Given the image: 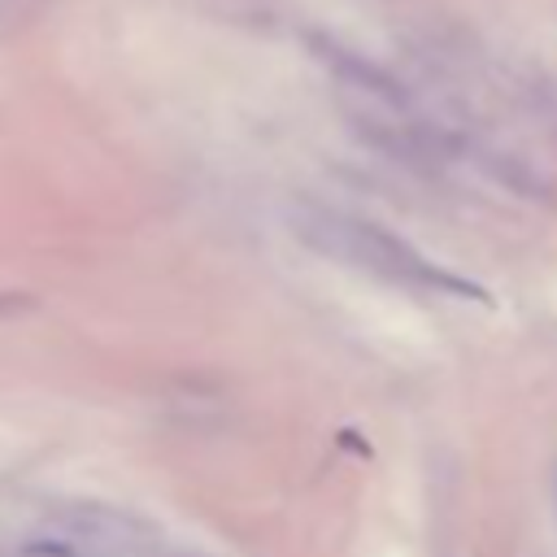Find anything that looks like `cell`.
I'll return each mask as SVG.
<instances>
[{
  "mask_svg": "<svg viewBox=\"0 0 557 557\" xmlns=\"http://www.w3.org/2000/svg\"><path fill=\"white\" fill-rule=\"evenodd\" d=\"M292 231L322 257L344 261L352 270L379 274L387 283L400 287H418V292H453V296H474L470 283H461L457 274L440 270L435 261H426L409 239L383 231L370 218L344 213V209H326V205H296L292 209Z\"/></svg>",
  "mask_w": 557,
  "mask_h": 557,
  "instance_id": "obj_1",
  "label": "cell"
},
{
  "mask_svg": "<svg viewBox=\"0 0 557 557\" xmlns=\"http://www.w3.org/2000/svg\"><path fill=\"white\" fill-rule=\"evenodd\" d=\"M52 548L65 557H144L152 548L148 531L104 505H74L52 518Z\"/></svg>",
  "mask_w": 557,
  "mask_h": 557,
  "instance_id": "obj_2",
  "label": "cell"
}]
</instances>
